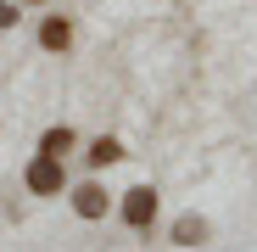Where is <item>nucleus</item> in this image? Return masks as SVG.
Here are the masks:
<instances>
[{
	"mask_svg": "<svg viewBox=\"0 0 257 252\" xmlns=\"http://www.w3.org/2000/svg\"><path fill=\"white\" fill-rule=\"evenodd\" d=\"M23 185H28L34 196H62V191H67V162H56V157H34L28 174H23Z\"/></svg>",
	"mask_w": 257,
	"mask_h": 252,
	"instance_id": "nucleus-1",
	"label": "nucleus"
},
{
	"mask_svg": "<svg viewBox=\"0 0 257 252\" xmlns=\"http://www.w3.org/2000/svg\"><path fill=\"white\" fill-rule=\"evenodd\" d=\"M123 224L128 230H151V219H157V191L151 185H135V191H123Z\"/></svg>",
	"mask_w": 257,
	"mask_h": 252,
	"instance_id": "nucleus-2",
	"label": "nucleus"
},
{
	"mask_svg": "<svg viewBox=\"0 0 257 252\" xmlns=\"http://www.w3.org/2000/svg\"><path fill=\"white\" fill-rule=\"evenodd\" d=\"M106 207H112V196H106V185H95V180H84V185L73 191V213H78V219H106Z\"/></svg>",
	"mask_w": 257,
	"mask_h": 252,
	"instance_id": "nucleus-3",
	"label": "nucleus"
},
{
	"mask_svg": "<svg viewBox=\"0 0 257 252\" xmlns=\"http://www.w3.org/2000/svg\"><path fill=\"white\" fill-rule=\"evenodd\" d=\"M39 45H45V51H67L73 45V23L67 17H45V23H39Z\"/></svg>",
	"mask_w": 257,
	"mask_h": 252,
	"instance_id": "nucleus-4",
	"label": "nucleus"
},
{
	"mask_svg": "<svg viewBox=\"0 0 257 252\" xmlns=\"http://www.w3.org/2000/svg\"><path fill=\"white\" fill-rule=\"evenodd\" d=\"M201 241H207V219H201V213L174 219V246H201Z\"/></svg>",
	"mask_w": 257,
	"mask_h": 252,
	"instance_id": "nucleus-5",
	"label": "nucleus"
},
{
	"mask_svg": "<svg viewBox=\"0 0 257 252\" xmlns=\"http://www.w3.org/2000/svg\"><path fill=\"white\" fill-rule=\"evenodd\" d=\"M67 151H73V129H67V123L45 129V140H39V157H56V162H67Z\"/></svg>",
	"mask_w": 257,
	"mask_h": 252,
	"instance_id": "nucleus-6",
	"label": "nucleus"
},
{
	"mask_svg": "<svg viewBox=\"0 0 257 252\" xmlns=\"http://www.w3.org/2000/svg\"><path fill=\"white\" fill-rule=\"evenodd\" d=\"M84 157H90V168H106V162H117V157H123V146H117L112 135H95V140H90V151H84Z\"/></svg>",
	"mask_w": 257,
	"mask_h": 252,
	"instance_id": "nucleus-7",
	"label": "nucleus"
},
{
	"mask_svg": "<svg viewBox=\"0 0 257 252\" xmlns=\"http://www.w3.org/2000/svg\"><path fill=\"white\" fill-rule=\"evenodd\" d=\"M17 23V0H0V28H12Z\"/></svg>",
	"mask_w": 257,
	"mask_h": 252,
	"instance_id": "nucleus-8",
	"label": "nucleus"
},
{
	"mask_svg": "<svg viewBox=\"0 0 257 252\" xmlns=\"http://www.w3.org/2000/svg\"><path fill=\"white\" fill-rule=\"evenodd\" d=\"M17 6H23V0H17Z\"/></svg>",
	"mask_w": 257,
	"mask_h": 252,
	"instance_id": "nucleus-9",
	"label": "nucleus"
}]
</instances>
